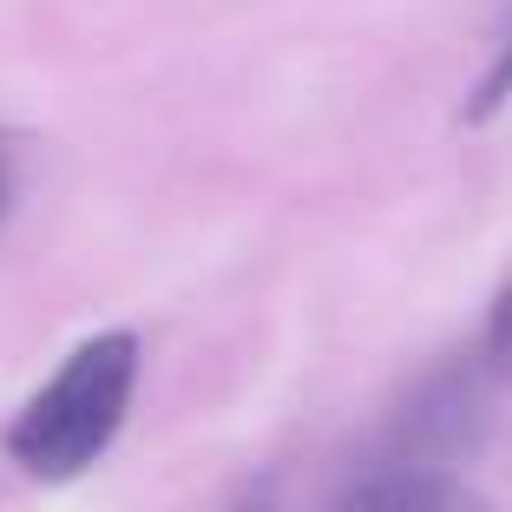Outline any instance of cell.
<instances>
[{
	"instance_id": "obj_1",
	"label": "cell",
	"mask_w": 512,
	"mask_h": 512,
	"mask_svg": "<svg viewBox=\"0 0 512 512\" xmlns=\"http://www.w3.org/2000/svg\"><path fill=\"white\" fill-rule=\"evenodd\" d=\"M132 388H138V342L125 329L92 335V342H79L60 362V375L14 414L7 453L33 480H79L119 440Z\"/></svg>"
},
{
	"instance_id": "obj_2",
	"label": "cell",
	"mask_w": 512,
	"mask_h": 512,
	"mask_svg": "<svg viewBox=\"0 0 512 512\" xmlns=\"http://www.w3.org/2000/svg\"><path fill=\"white\" fill-rule=\"evenodd\" d=\"M335 512H493V506H486L473 486H460L453 473H434V467H394V473H375V480H362Z\"/></svg>"
},
{
	"instance_id": "obj_3",
	"label": "cell",
	"mask_w": 512,
	"mask_h": 512,
	"mask_svg": "<svg viewBox=\"0 0 512 512\" xmlns=\"http://www.w3.org/2000/svg\"><path fill=\"white\" fill-rule=\"evenodd\" d=\"M486 342H493V362L512 368V283H506V296L493 302V335H486Z\"/></svg>"
},
{
	"instance_id": "obj_4",
	"label": "cell",
	"mask_w": 512,
	"mask_h": 512,
	"mask_svg": "<svg viewBox=\"0 0 512 512\" xmlns=\"http://www.w3.org/2000/svg\"><path fill=\"white\" fill-rule=\"evenodd\" d=\"M7 197H14V171H7V151H0V217H7Z\"/></svg>"
}]
</instances>
